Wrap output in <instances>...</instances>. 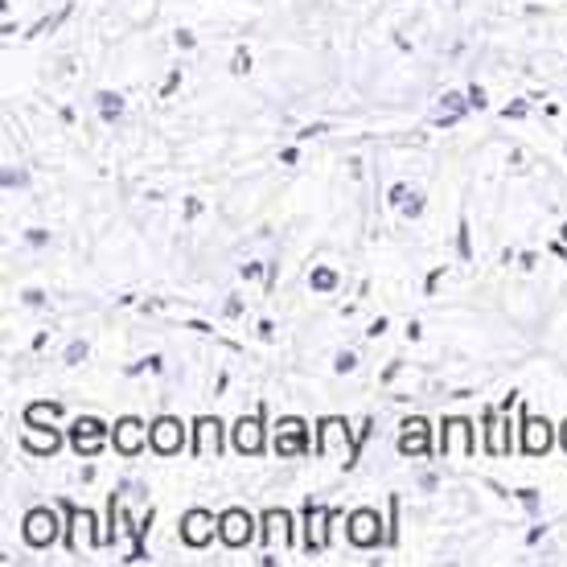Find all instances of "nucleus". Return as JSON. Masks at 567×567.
<instances>
[{
    "label": "nucleus",
    "mask_w": 567,
    "mask_h": 567,
    "mask_svg": "<svg viewBox=\"0 0 567 567\" xmlns=\"http://www.w3.org/2000/svg\"><path fill=\"white\" fill-rule=\"evenodd\" d=\"M230 440H235L239 453H259V449H264V424H259V420H239Z\"/></svg>",
    "instance_id": "1a4fd4ad"
},
{
    "label": "nucleus",
    "mask_w": 567,
    "mask_h": 567,
    "mask_svg": "<svg viewBox=\"0 0 567 567\" xmlns=\"http://www.w3.org/2000/svg\"><path fill=\"white\" fill-rule=\"evenodd\" d=\"M25 449L29 453H54L58 449V432H33V427H25Z\"/></svg>",
    "instance_id": "f3484780"
},
{
    "label": "nucleus",
    "mask_w": 567,
    "mask_h": 567,
    "mask_svg": "<svg viewBox=\"0 0 567 567\" xmlns=\"http://www.w3.org/2000/svg\"><path fill=\"white\" fill-rule=\"evenodd\" d=\"M100 112L107 115V120H115V115L124 112V100H120V95H100Z\"/></svg>",
    "instance_id": "aec40b11"
},
{
    "label": "nucleus",
    "mask_w": 567,
    "mask_h": 567,
    "mask_svg": "<svg viewBox=\"0 0 567 567\" xmlns=\"http://www.w3.org/2000/svg\"><path fill=\"white\" fill-rule=\"evenodd\" d=\"M42 415L50 420V415H58V408H54V403H45V408H42V403H38V408H29V420H42Z\"/></svg>",
    "instance_id": "412c9836"
},
{
    "label": "nucleus",
    "mask_w": 567,
    "mask_h": 567,
    "mask_svg": "<svg viewBox=\"0 0 567 567\" xmlns=\"http://www.w3.org/2000/svg\"><path fill=\"white\" fill-rule=\"evenodd\" d=\"M91 523H95V518H91V514H86V511H74L71 547H79V543H83V547H95V543H103L100 535H91Z\"/></svg>",
    "instance_id": "4468645a"
},
{
    "label": "nucleus",
    "mask_w": 567,
    "mask_h": 567,
    "mask_svg": "<svg viewBox=\"0 0 567 567\" xmlns=\"http://www.w3.org/2000/svg\"><path fill=\"white\" fill-rule=\"evenodd\" d=\"M427 449V424L424 420H408L403 436H399V453H424Z\"/></svg>",
    "instance_id": "f8f14e48"
},
{
    "label": "nucleus",
    "mask_w": 567,
    "mask_h": 567,
    "mask_svg": "<svg viewBox=\"0 0 567 567\" xmlns=\"http://www.w3.org/2000/svg\"><path fill=\"white\" fill-rule=\"evenodd\" d=\"M523 449L526 453H547L551 449V424L547 420H535V415H526L523 420Z\"/></svg>",
    "instance_id": "0eeeda50"
},
{
    "label": "nucleus",
    "mask_w": 567,
    "mask_h": 567,
    "mask_svg": "<svg viewBox=\"0 0 567 567\" xmlns=\"http://www.w3.org/2000/svg\"><path fill=\"white\" fill-rule=\"evenodd\" d=\"M288 514L284 511H268L264 514V535H268V547H288Z\"/></svg>",
    "instance_id": "9b49d317"
},
{
    "label": "nucleus",
    "mask_w": 567,
    "mask_h": 567,
    "mask_svg": "<svg viewBox=\"0 0 567 567\" xmlns=\"http://www.w3.org/2000/svg\"><path fill=\"white\" fill-rule=\"evenodd\" d=\"M107 440V427L100 420H79L74 424V449L79 453H100V444Z\"/></svg>",
    "instance_id": "6e6552de"
},
{
    "label": "nucleus",
    "mask_w": 567,
    "mask_h": 567,
    "mask_svg": "<svg viewBox=\"0 0 567 567\" xmlns=\"http://www.w3.org/2000/svg\"><path fill=\"white\" fill-rule=\"evenodd\" d=\"M333 284H338V276H333L329 268H317V271H312V288H317V292H329Z\"/></svg>",
    "instance_id": "6ab92c4d"
},
{
    "label": "nucleus",
    "mask_w": 567,
    "mask_h": 567,
    "mask_svg": "<svg viewBox=\"0 0 567 567\" xmlns=\"http://www.w3.org/2000/svg\"><path fill=\"white\" fill-rule=\"evenodd\" d=\"M58 539L54 511H29L25 514V543L29 547H50Z\"/></svg>",
    "instance_id": "f257e3e1"
},
{
    "label": "nucleus",
    "mask_w": 567,
    "mask_h": 567,
    "mask_svg": "<svg viewBox=\"0 0 567 567\" xmlns=\"http://www.w3.org/2000/svg\"><path fill=\"white\" fill-rule=\"evenodd\" d=\"M86 354V346L83 341H79V346H71V350H66V362H79V358Z\"/></svg>",
    "instance_id": "4be33fe9"
},
{
    "label": "nucleus",
    "mask_w": 567,
    "mask_h": 567,
    "mask_svg": "<svg viewBox=\"0 0 567 567\" xmlns=\"http://www.w3.org/2000/svg\"><path fill=\"white\" fill-rule=\"evenodd\" d=\"M148 444H153L161 456H173V453H182V444H185V432L177 420H156L153 424V436H148Z\"/></svg>",
    "instance_id": "7ed1b4c3"
},
{
    "label": "nucleus",
    "mask_w": 567,
    "mask_h": 567,
    "mask_svg": "<svg viewBox=\"0 0 567 567\" xmlns=\"http://www.w3.org/2000/svg\"><path fill=\"white\" fill-rule=\"evenodd\" d=\"M564 449H567V424H564Z\"/></svg>",
    "instance_id": "5701e85b"
},
{
    "label": "nucleus",
    "mask_w": 567,
    "mask_h": 567,
    "mask_svg": "<svg viewBox=\"0 0 567 567\" xmlns=\"http://www.w3.org/2000/svg\"><path fill=\"white\" fill-rule=\"evenodd\" d=\"M350 543L358 547H379L383 543V526H379V514L374 511H358L350 518Z\"/></svg>",
    "instance_id": "f03ea898"
},
{
    "label": "nucleus",
    "mask_w": 567,
    "mask_h": 567,
    "mask_svg": "<svg viewBox=\"0 0 567 567\" xmlns=\"http://www.w3.org/2000/svg\"><path fill=\"white\" fill-rule=\"evenodd\" d=\"M218 535H223L227 547H243V543H251V518H247V511L223 514V518H218Z\"/></svg>",
    "instance_id": "20e7f679"
},
{
    "label": "nucleus",
    "mask_w": 567,
    "mask_h": 567,
    "mask_svg": "<svg viewBox=\"0 0 567 567\" xmlns=\"http://www.w3.org/2000/svg\"><path fill=\"white\" fill-rule=\"evenodd\" d=\"M153 436V432H144V424L141 420H120V427L112 432V440H115V449L124 456H132V453H141L144 449V440Z\"/></svg>",
    "instance_id": "423d86ee"
},
{
    "label": "nucleus",
    "mask_w": 567,
    "mask_h": 567,
    "mask_svg": "<svg viewBox=\"0 0 567 567\" xmlns=\"http://www.w3.org/2000/svg\"><path fill=\"white\" fill-rule=\"evenodd\" d=\"M449 449H453L456 456L473 453V436H468L465 420H449Z\"/></svg>",
    "instance_id": "dca6fc26"
},
{
    "label": "nucleus",
    "mask_w": 567,
    "mask_h": 567,
    "mask_svg": "<svg viewBox=\"0 0 567 567\" xmlns=\"http://www.w3.org/2000/svg\"><path fill=\"white\" fill-rule=\"evenodd\" d=\"M326 523H329V511L309 506V547L312 551H321V547H326Z\"/></svg>",
    "instance_id": "2eb2a0df"
},
{
    "label": "nucleus",
    "mask_w": 567,
    "mask_h": 567,
    "mask_svg": "<svg viewBox=\"0 0 567 567\" xmlns=\"http://www.w3.org/2000/svg\"><path fill=\"white\" fill-rule=\"evenodd\" d=\"M214 518L206 511H189L182 518V539L189 543V547H206L210 543V535H214Z\"/></svg>",
    "instance_id": "39448f33"
},
{
    "label": "nucleus",
    "mask_w": 567,
    "mask_h": 567,
    "mask_svg": "<svg viewBox=\"0 0 567 567\" xmlns=\"http://www.w3.org/2000/svg\"><path fill=\"white\" fill-rule=\"evenodd\" d=\"M223 453V424L218 420H198V456Z\"/></svg>",
    "instance_id": "9d476101"
},
{
    "label": "nucleus",
    "mask_w": 567,
    "mask_h": 567,
    "mask_svg": "<svg viewBox=\"0 0 567 567\" xmlns=\"http://www.w3.org/2000/svg\"><path fill=\"white\" fill-rule=\"evenodd\" d=\"M276 449L280 453H300L305 449V427H300V420H284L280 432H276Z\"/></svg>",
    "instance_id": "ddd939ff"
},
{
    "label": "nucleus",
    "mask_w": 567,
    "mask_h": 567,
    "mask_svg": "<svg viewBox=\"0 0 567 567\" xmlns=\"http://www.w3.org/2000/svg\"><path fill=\"white\" fill-rule=\"evenodd\" d=\"M489 453L494 456L511 453V432H506V420H502V424H489Z\"/></svg>",
    "instance_id": "a211bd4d"
}]
</instances>
